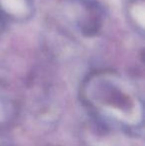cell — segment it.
Segmentation results:
<instances>
[{"label":"cell","mask_w":145,"mask_h":146,"mask_svg":"<svg viewBox=\"0 0 145 146\" xmlns=\"http://www.w3.org/2000/svg\"><path fill=\"white\" fill-rule=\"evenodd\" d=\"M71 9L72 22L79 32L89 36L99 31L101 25V13L97 5L83 1L73 4Z\"/></svg>","instance_id":"1"},{"label":"cell","mask_w":145,"mask_h":146,"mask_svg":"<svg viewBox=\"0 0 145 146\" xmlns=\"http://www.w3.org/2000/svg\"><path fill=\"white\" fill-rule=\"evenodd\" d=\"M30 0H0V14L5 19H24L31 13Z\"/></svg>","instance_id":"2"}]
</instances>
